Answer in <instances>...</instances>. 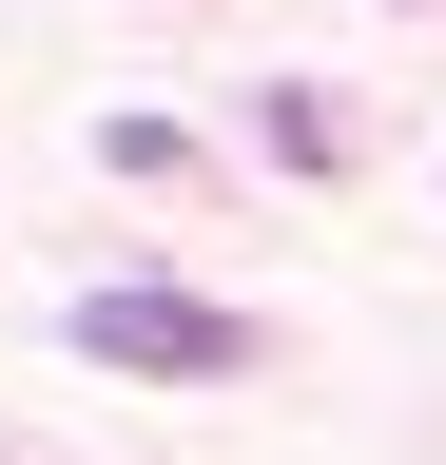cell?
Masks as SVG:
<instances>
[{
    "label": "cell",
    "mask_w": 446,
    "mask_h": 465,
    "mask_svg": "<svg viewBox=\"0 0 446 465\" xmlns=\"http://www.w3.org/2000/svg\"><path fill=\"white\" fill-rule=\"evenodd\" d=\"M78 349H97V369H155V388H233L253 369V311H213V291H97V311H78Z\"/></svg>",
    "instance_id": "1"
}]
</instances>
